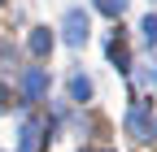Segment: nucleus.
<instances>
[{"label": "nucleus", "mask_w": 157, "mask_h": 152, "mask_svg": "<svg viewBox=\"0 0 157 152\" xmlns=\"http://www.w3.org/2000/svg\"><path fill=\"white\" fill-rule=\"evenodd\" d=\"M61 26H66V44H70V48H83V44H87V13H83V9H70Z\"/></svg>", "instance_id": "f257e3e1"}, {"label": "nucleus", "mask_w": 157, "mask_h": 152, "mask_svg": "<svg viewBox=\"0 0 157 152\" xmlns=\"http://www.w3.org/2000/svg\"><path fill=\"white\" fill-rule=\"evenodd\" d=\"M44 130H48L44 118H26L22 122V139H17V152H35L39 143H44Z\"/></svg>", "instance_id": "f03ea898"}, {"label": "nucleus", "mask_w": 157, "mask_h": 152, "mask_svg": "<svg viewBox=\"0 0 157 152\" xmlns=\"http://www.w3.org/2000/svg\"><path fill=\"white\" fill-rule=\"evenodd\" d=\"M22 91H26L31 100H39V96H44V91H48V78H44V70H26V74H22Z\"/></svg>", "instance_id": "7ed1b4c3"}, {"label": "nucleus", "mask_w": 157, "mask_h": 152, "mask_svg": "<svg viewBox=\"0 0 157 152\" xmlns=\"http://www.w3.org/2000/svg\"><path fill=\"white\" fill-rule=\"evenodd\" d=\"M127 130L135 139H144V130H148V118H144V109H131V118H127Z\"/></svg>", "instance_id": "20e7f679"}, {"label": "nucleus", "mask_w": 157, "mask_h": 152, "mask_svg": "<svg viewBox=\"0 0 157 152\" xmlns=\"http://www.w3.org/2000/svg\"><path fill=\"white\" fill-rule=\"evenodd\" d=\"M48 48H52V35H48V31H31V52H35V56H44Z\"/></svg>", "instance_id": "39448f33"}, {"label": "nucleus", "mask_w": 157, "mask_h": 152, "mask_svg": "<svg viewBox=\"0 0 157 152\" xmlns=\"http://www.w3.org/2000/svg\"><path fill=\"white\" fill-rule=\"evenodd\" d=\"M109 61H113L118 70H131V65H127V61H131V52H127V44H118V39H113V44H109Z\"/></svg>", "instance_id": "423d86ee"}, {"label": "nucleus", "mask_w": 157, "mask_h": 152, "mask_svg": "<svg viewBox=\"0 0 157 152\" xmlns=\"http://www.w3.org/2000/svg\"><path fill=\"white\" fill-rule=\"evenodd\" d=\"M96 9L109 13V17H122V13H127V0H96Z\"/></svg>", "instance_id": "0eeeda50"}, {"label": "nucleus", "mask_w": 157, "mask_h": 152, "mask_svg": "<svg viewBox=\"0 0 157 152\" xmlns=\"http://www.w3.org/2000/svg\"><path fill=\"white\" fill-rule=\"evenodd\" d=\"M70 96H74V100H87V96H92V83L83 78V74H78V78H70Z\"/></svg>", "instance_id": "6e6552de"}, {"label": "nucleus", "mask_w": 157, "mask_h": 152, "mask_svg": "<svg viewBox=\"0 0 157 152\" xmlns=\"http://www.w3.org/2000/svg\"><path fill=\"white\" fill-rule=\"evenodd\" d=\"M140 31H144V44H157V13H148V17H144Z\"/></svg>", "instance_id": "1a4fd4ad"}]
</instances>
